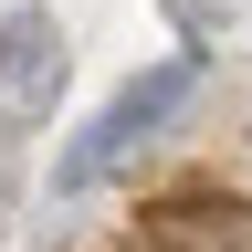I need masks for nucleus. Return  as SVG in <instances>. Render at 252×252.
I'll list each match as a JSON object with an SVG mask.
<instances>
[{"label": "nucleus", "instance_id": "nucleus-1", "mask_svg": "<svg viewBox=\"0 0 252 252\" xmlns=\"http://www.w3.org/2000/svg\"><path fill=\"white\" fill-rule=\"evenodd\" d=\"M189 94H200V53H168V63H147V74H126L105 105H94L74 137H63V158H53V200H84V189H105V168L126 147H147L158 126H168Z\"/></svg>", "mask_w": 252, "mask_h": 252}, {"label": "nucleus", "instance_id": "nucleus-2", "mask_svg": "<svg viewBox=\"0 0 252 252\" xmlns=\"http://www.w3.org/2000/svg\"><path fill=\"white\" fill-rule=\"evenodd\" d=\"M53 94H63V11L21 0V11H0V137L42 126Z\"/></svg>", "mask_w": 252, "mask_h": 252}, {"label": "nucleus", "instance_id": "nucleus-3", "mask_svg": "<svg viewBox=\"0 0 252 252\" xmlns=\"http://www.w3.org/2000/svg\"><path fill=\"white\" fill-rule=\"evenodd\" d=\"M168 21L189 32V42H220V21H231V0H168Z\"/></svg>", "mask_w": 252, "mask_h": 252}]
</instances>
